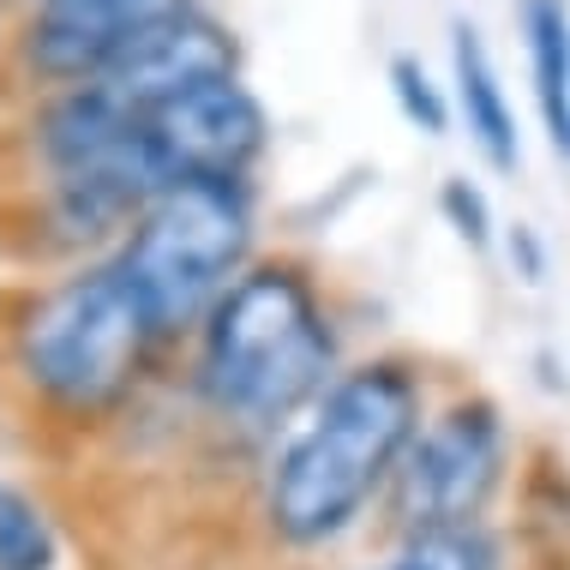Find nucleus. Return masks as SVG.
<instances>
[{
    "instance_id": "obj_2",
    "label": "nucleus",
    "mask_w": 570,
    "mask_h": 570,
    "mask_svg": "<svg viewBox=\"0 0 570 570\" xmlns=\"http://www.w3.org/2000/svg\"><path fill=\"white\" fill-rule=\"evenodd\" d=\"M336 325L295 258H258L198 325L193 396L228 433L295 426L336 379Z\"/></svg>"
},
{
    "instance_id": "obj_6",
    "label": "nucleus",
    "mask_w": 570,
    "mask_h": 570,
    "mask_svg": "<svg viewBox=\"0 0 570 570\" xmlns=\"http://www.w3.org/2000/svg\"><path fill=\"white\" fill-rule=\"evenodd\" d=\"M265 145H271L265 102L240 85V72L217 85H198L187 97L132 120V150L157 193L180 187V180H210V175L246 180L253 163L265 157Z\"/></svg>"
},
{
    "instance_id": "obj_9",
    "label": "nucleus",
    "mask_w": 570,
    "mask_h": 570,
    "mask_svg": "<svg viewBox=\"0 0 570 570\" xmlns=\"http://www.w3.org/2000/svg\"><path fill=\"white\" fill-rule=\"evenodd\" d=\"M451 67H456L462 127H469V138L481 145V157L499 168V175H511V168L522 163L517 115H511V102H504V85H499V67H492V55H487V37L469 19L451 24Z\"/></svg>"
},
{
    "instance_id": "obj_11",
    "label": "nucleus",
    "mask_w": 570,
    "mask_h": 570,
    "mask_svg": "<svg viewBox=\"0 0 570 570\" xmlns=\"http://www.w3.org/2000/svg\"><path fill=\"white\" fill-rule=\"evenodd\" d=\"M366 570H504V547L487 522H462V529L396 534V547Z\"/></svg>"
},
{
    "instance_id": "obj_1",
    "label": "nucleus",
    "mask_w": 570,
    "mask_h": 570,
    "mask_svg": "<svg viewBox=\"0 0 570 570\" xmlns=\"http://www.w3.org/2000/svg\"><path fill=\"white\" fill-rule=\"evenodd\" d=\"M421 426L426 384L409 361L379 354V361L348 366L288 426L265 469L258 511H265L271 541L288 552H318L343 541L379 499H391V481Z\"/></svg>"
},
{
    "instance_id": "obj_7",
    "label": "nucleus",
    "mask_w": 570,
    "mask_h": 570,
    "mask_svg": "<svg viewBox=\"0 0 570 570\" xmlns=\"http://www.w3.org/2000/svg\"><path fill=\"white\" fill-rule=\"evenodd\" d=\"M198 0H30V19L19 30V60L30 79L72 90L90 85L132 37L180 19Z\"/></svg>"
},
{
    "instance_id": "obj_4",
    "label": "nucleus",
    "mask_w": 570,
    "mask_h": 570,
    "mask_svg": "<svg viewBox=\"0 0 570 570\" xmlns=\"http://www.w3.org/2000/svg\"><path fill=\"white\" fill-rule=\"evenodd\" d=\"M258 240V205L253 180L210 175L180 180L138 217L115 246V265L145 301L150 325L163 343L180 331H198L228 288L253 271Z\"/></svg>"
},
{
    "instance_id": "obj_15",
    "label": "nucleus",
    "mask_w": 570,
    "mask_h": 570,
    "mask_svg": "<svg viewBox=\"0 0 570 570\" xmlns=\"http://www.w3.org/2000/svg\"><path fill=\"white\" fill-rule=\"evenodd\" d=\"M511 265H517L522 283H541V276H547V253H541V240H534L529 223L511 228Z\"/></svg>"
},
{
    "instance_id": "obj_12",
    "label": "nucleus",
    "mask_w": 570,
    "mask_h": 570,
    "mask_svg": "<svg viewBox=\"0 0 570 570\" xmlns=\"http://www.w3.org/2000/svg\"><path fill=\"white\" fill-rule=\"evenodd\" d=\"M0 570H60V529L49 504L0 474Z\"/></svg>"
},
{
    "instance_id": "obj_8",
    "label": "nucleus",
    "mask_w": 570,
    "mask_h": 570,
    "mask_svg": "<svg viewBox=\"0 0 570 570\" xmlns=\"http://www.w3.org/2000/svg\"><path fill=\"white\" fill-rule=\"evenodd\" d=\"M235 72H240V55H235L228 24H217L210 12L193 7V12H180V19H163L157 30H145V37H132L90 85H97L120 115H150V109L187 97L198 85L235 79Z\"/></svg>"
},
{
    "instance_id": "obj_3",
    "label": "nucleus",
    "mask_w": 570,
    "mask_h": 570,
    "mask_svg": "<svg viewBox=\"0 0 570 570\" xmlns=\"http://www.w3.org/2000/svg\"><path fill=\"white\" fill-rule=\"evenodd\" d=\"M157 348L163 336L115 258L60 276L12 318V373L37 403L72 421L115 414Z\"/></svg>"
},
{
    "instance_id": "obj_14",
    "label": "nucleus",
    "mask_w": 570,
    "mask_h": 570,
    "mask_svg": "<svg viewBox=\"0 0 570 570\" xmlns=\"http://www.w3.org/2000/svg\"><path fill=\"white\" fill-rule=\"evenodd\" d=\"M439 217L456 228V240L469 246V253H487L492 246V205H487V193L474 187L469 175H451L439 187Z\"/></svg>"
},
{
    "instance_id": "obj_10",
    "label": "nucleus",
    "mask_w": 570,
    "mask_h": 570,
    "mask_svg": "<svg viewBox=\"0 0 570 570\" xmlns=\"http://www.w3.org/2000/svg\"><path fill=\"white\" fill-rule=\"evenodd\" d=\"M522 30H529V72L541 120L552 145L570 157V7L564 0H522Z\"/></svg>"
},
{
    "instance_id": "obj_5",
    "label": "nucleus",
    "mask_w": 570,
    "mask_h": 570,
    "mask_svg": "<svg viewBox=\"0 0 570 570\" xmlns=\"http://www.w3.org/2000/svg\"><path fill=\"white\" fill-rule=\"evenodd\" d=\"M504 481V414L487 396H456L414 433L403 469L391 481L384 517L396 534L462 529L481 522L487 499Z\"/></svg>"
},
{
    "instance_id": "obj_13",
    "label": "nucleus",
    "mask_w": 570,
    "mask_h": 570,
    "mask_svg": "<svg viewBox=\"0 0 570 570\" xmlns=\"http://www.w3.org/2000/svg\"><path fill=\"white\" fill-rule=\"evenodd\" d=\"M391 97H396V109H403V120L414 132H426V138H444L451 132V97L433 85V72L421 67V55H391Z\"/></svg>"
}]
</instances>
